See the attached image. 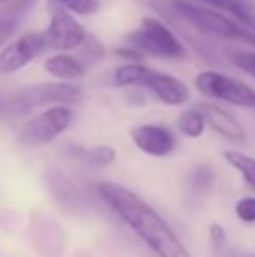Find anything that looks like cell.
Here are the masks:
<instances>
[{"instance_id": "obj_10", "label": "cell", "mask_w": 255, "mask_h": 257, "mask_svg": "<svg viewBox=\"0 0 255 257\" xmlns=\"http://www.w3.org/2000/svg\"><path fill=\"white\" fill-rule=\"evenodd\" d=\"M142 88H147L161 103L170 105V107L184 105L191 98V91L180 79L156 70H150Z\"/></svg>"}, {"instance_id": "obj_6", "label": "cell", "mask_w": 255, "mask_h": 257, "mask_svg": "<svg viewBox=\"0 0 255 257\" xmlns=\"http://www.w3.org/2000/svg\"><path fill=\"white\" fill-rule=\"evenodd\" d=\"M194 84L203 95L236 107H255V91L243 81L218 72H201L194 79Z\"/></svg>"}, {"instance_id": "obj_28", "label": "cell", "mask_w": 255, "mask_h": 257, "mask_svg": "<svg viewBox=\"0 0 255 257\" xmlns=\"http://www.w3.org/2000/svg\"><path fill=\"white\" fill-rule=\"evenodd\" d=\"M253 108H255V107H253Z\"/></svg>"}, {"instance_id": "obj_17", "label": "cell", "mask_w": 255, "mask_h": 257, "mask_svg": "<svg viewBox=\"0 0 255 257\" xmlns=\"http://www.w3.org/2000/svg\"><path fill=\"white\" fill-rule=\"evenodd\" d=\"M48 7L51 11L62 9L81 16H93L100 11L98 0H48Z\"/></svg>"}, {"instance_id": "obj_19", "label": "cell", "mask_w": 255, "mask_h": 257, "mask_svg": "<svg viewBox=\"0 0 255 257\" xmlns=\"http://www.w3.org/2000/svg\"><path fill=\"white\" fill-rule=\"evenodd\" d=\"M39 0H9L7 4H4V9L0 11L6 16H11L16 21H23V18L37 6Z\"/></svg>"}, {"instance_id": "obj_25", "label": "cell", "mask_w": 255, "mask_h": 257, "mask_svg": "<svg viewBox=\"0 0 255 257\" xmlns=\"http://www.w3.org/2000/svg\"><path fill=\"white\" fill-rule=\"evenodd\" d=\"M227 240V234H225L224 227L217 222H211L210 224V241L215 248H222V245L225 243Z\"/></svg>"}, {"instance_id": "obj_12", "label": "cell", "mask_w": 255, "mask_h": 257, "mask_svg": "<svg viewBox=\"0 0 255 257\" xmlns=\"http://www.w3.org/2000/svg\"><path fill=\"white\" fill-rule=\"evenodd\" d=\"M44 67L53 77L60 79V81H75V79L82 77L86 72V65L79 58L70 56L67 53H60L48 58Z\"/></svg>"}, {"instance_id": "obj_23", "label": "cell", "mask_w": 255, "mask_h": 257, "mask_svg": "<svg viewBox=\"0 0 255 257\" xmlns=\"http://www.w3.org/2000/svg\"><path fill=\"white\" fill-rule=\"evenodd\" d=\"M213 182V173L208 166H199V168L194 170L192 173V184L196 191H204L211 186Z\"/></svg>"}, {"instance_id": "obj_15", "label": "cell", "mask_w": 255, "mask_h": 257, "mask_svg": "<svg viewBox=\"0 0 255 257\" xmlns=\"http://www.w3.org/2000/svg\"><path fill=\"white\" fill-rule=\"evenodd\" d=\"M177 126H178V132L184 137H187V139H199L204 133L206 121H204L201 110L196 107V108H187V110L182 112L177 119Z\"/></svg>"}, {"instance_id": "obj_24", "label": "cell", "mask_w": 255, "mask_h": 257, "mask_svg": "<svg viewBox=\"0 0 255 257\" xmlns=\"http://www.w3.org/2000/svg\"><path fill=\"white\" fill-rule=\"evenodd\" d=\"M18 27H20V21L13 20L11 16H6V14L0 13V48L13 37Z\"/></svg>"}, {"instance_id": "obj_7", "label": "cell", "mask_w": 255, "mask_h": 257, "mask_svg": "<svg viewBox=\"0 0 255 257\" xmlns=\"http://www.w3.org/2000/svg\"><path fill=\"white\" fill-rule=\"evenodd\" d=\"M51 13L49 27L46 28V32H42L46 48L62 53L77 49L88 35L84 27L67 11L55 9Z\"/></svg>"}, {"instance_id": "obj_27", "label": "cell", "mask_w": 255, "mask_h": 257, "mask_svg": "<svg viewBox=\"0 0 255 257\" xmlns=\"http://www.w3.org/2000/svg\"><path fill=\"white\" fill-rule=\"evenodd\" d=\"M9 2V0H0V4H7Z\"/></svg>"}, {"instance_id": "obj_16", "label": "cell", "mask_w": 255, "mask_h": 257, "mask_svg": "<svg viewBox=\"0 0 255 257\" xmlns=\"http://www.w3.org/2000/svg\"><path fill=\"white\" fill-rule=\"evenodd\" d=\"M224 159L243 177V180L252 189H255V158L238 153V151H227V153H224Z\"/></svg>"}, {"instance_id": "obj_26", "label": "cell", "mask_w": 255, "mask_h": 257, "mask_svg": "<svg viewBox=\"0 0 255 257\" xmlns=\"http://www.w3.org/2000/svg\"><path fill=\"white\" fill-rule=\"evenodd\" d=\"M6 108H7V98L2 95V93H0V114H2V112H6Z\"/></svg>"}, {"instance_id": "obj_20", "label": "cell", "mask_w": 255, "mask_h": 257, "mask_svg": "<svg viewBox=\"0 0 255 257\" xmlns=\"http://www.w3.org/2000/svg\"><path fill=\"white\" fill-rule=\"evenodd\" d=\"M227 56L238 68L255 77V53L246 49H227Z\"/></svg>"}, {"instance_id": "obj_4", "label": "cell", "mask_w": 255, "mask_h": 257, "mask_svg": "<svg viewBox=\"0 0 255 257\" xmlns=\"http://www.w3.org/2000/svg\"><path fill=\"white\" fill-rule=\"evenodd\" d=\"M81 88L70 82H42L18 89L7 98L6 112L14 115L27 114L37 107L53 103H72L79 100Z\"/></svg>"}, {"instance_id": "obj_11", "label": "cell", "mask_w": 255, "mask_h": 257, "mask_svg": "<svg viewBox=\"0 0 255 257\" xmlns=\"http://www.w3.org/2000/svg\"><path fill=\"white\" fill-rule=\"evenodd\" d=\"M197 108L203 114L206 124H210L224 139L231 140V142H243L246 139V132L241 122L222 107L213 103H201L197 105Z\"/></svg>"}, {"instance_id": "obj_13", "label": "cell", "mask_w": 255, "mask_h": 257, "mask_svg": "<svg viewBox=\"0 0 255 257\" xmlns=\"http://www.w3.org/2000/svg\"><path fill=\"white\" fill-rule=\"evenodd\" d=\"M199 2L236 18L255 30V7L250 0H199Z\"/></svg>"}, {"instance_id": "obj_21", "label": "cell", "mask_w": 255, "mask_h": 257, "mask_svg": "<svg viewBox=\"0 0 255 257\" xmlns=\"http://www.w3.org/2000/svg\"><path fill=\"white\" fill-rule=\"evenodd\" d=\"M79 48L82 49V51H81V58H79V60H81L84 65H86V61H98V60H102L103 54H105V49H103V46L100 44V42L96 41L93 35H86V39L82 41V44L79 46Z\"/></svg>"}, {"instance_id": "obj_14", "label": "cell", "mask_w": 255, "mask_h": 257, "mask_svg": "<svg viewBox=\"0 0 255 257\" xmlns=\"http://www.w3.org/2000/svg\"><path fill=\"white\" fill-rule=\"evenodd\" d=\"M152 68L142 65L140 61H131L123 67H119L114 72V84L121 86V88H128V86H143L147 75L150 74Z\"/></svg>"}, {"instance_id": "obj_3", "label": "cell", "mask_w": 255, "mask_h": 257, "mask_svg": "<svg viewBox=\"0 0 255 257\" xmlns=\"http://www.w3.org/2000/svg\"><path fill=\"white\" fill-rule=\"evenodd\" d=\"M126 44L142 54L164 58V60H184L185 48L175 34L157 18H143L140 27L126 35Z\"/></svg>"}, {"instance_id": "obj_22", "label": "cell", "mask_w": 255, "mask_h": 257, "mask_svg": "<svg viewBox=\"0 0 255 257\" xmlns=\"http://www.w3.org/2000/svg\"><path fill=\"white\" fill-rule=\"evenodd\" d=\"M236 217H238L241 222L246 224H253L255 222V198L253 196H246L236 203L234 206Z\"/></svg>"}, {"instance_id": "obj_8", "label": "cell", "mask_w": 255, "mask_h": 257, "mask_svg": "<svg viewBox=\"0 0 255 257\" xmlns=\"http://www.w3.org/2000/svg\"><path fill=\"white\" fill-rule=\"evenodd\" d=\"M46 49L44 35L27 34L0 51V74H13L27 67Z\"/></svg>"}, {"instance_id": "obj_18", "label": "cell", "mask_w": 255, "mask_h": 257, "mask_svg": "<svg viewBox=\"0 0 255 257\" xmlns=\"http://www.w3.org/2000/svg\"><path fill=\"white\" fill-rule=\"evenodd\" d=\"M79 158L84 159V163H89L93 166H109L116 161V151L112 147H95V149H82L77 153Z\"/></svg>"}, {"instance_id": "obj_2", "label": "cell", "mask_w": 255, "mask_h": 257, "mask_svg": "<svg viewBox=\"0 0 255 257\" xmlns=\"http://www.w3.org/2000/svg\"><path fill=\"white\" fill-rule=\"evenodd\" d=\"M171 9L206 37L255 49V30L222 11L189 0H173Z\"/></svg>"}, {"instance_id": "obj_5", "label": "cell", "mask_w": 255, "mask_h": 257, "mask_svg": "<svg viewBox=\"0 0 255 257\" xmlns=\"http://www.w3.org/2000/svg\"><path fill=\"white\" fill-rule=\"evenodd\" d=\"M74 121V112L65 103L48 108L42 114L35 115L21 128L18 140L25 147H41L58 139Z\"/></svg>"}, {"instance_id": "obj_9", "label": "cell", "mask_w": 255, "mask_h": 257, "mask_svg": "<svg viewBox=\"0 0 255 257\" xmlns=\"http://www.w3.org/2000/svg\"><path fill=\"white\" fill-rule=\"evenodd\" d=\"M133 144L152 158H164L175 149V137L168 128L159 124H140L129 132Z\"/></svg>"}, {"instance_id": "obj_1", "label": "cell", "mask_w": 255, "mask_h": 257, "mask_svg": "<svg viewBox=\"0 0 255 257\" xmlns=\"http://www.w3.org/2000/svg\"><path fill=\"white\" fill-rule=\"evenodd\" d=\"M96 191L157 257H192L166 220L131 189L121 184L100 182Z\"/></svg>"}]
</instances>
